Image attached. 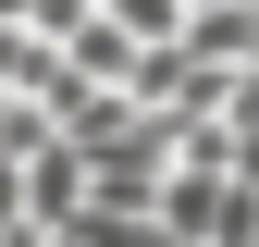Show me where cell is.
Returning <instances> with one entry per match:
<instances>
[{
    "label": "cell",
    "mask_w": 259,
    "mask_h": 247,
    "mask_svg": "<svg viewBox=\"0 0 259 247\" xmlns=\"http://www.w3.org/2000/svg\"><path fill=\"white\" fill-rule=\"evenodd\" d=\"M0 247H50V235H37V223H0Z\"/></svg>",
    "instance_id": "6da1fadb"
}]
</instances>
